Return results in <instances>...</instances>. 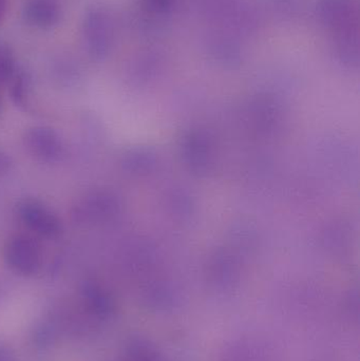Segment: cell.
Instances as JSON below:
<instances>
[{
  "instance_id": "1",
  "label": "cell",
  "mask_w": 360,
  "mask_h": 361,
  "mask_svg": "<svg viewBox=\"0 0 360 361\" xmlns=\"http://www.w3.org/2000/svg\"><path fill=\"white\" fill-rule=\"evenodd\" d=\"M4 252L6 264L18 275H35L42 267V247L30 235H13L6 242Z\"/></svg>"
},
{
  "instance_id": "2",
  "label": "cell",
  "mask_w": 360,
  "mask_h": 361,
  "mask_svg": "<svg viewBox=\"0 0 360 361\" xmlns=\"http://www.w3.org/2000/svg\"><path fill=\"white\" fill-rule=\"evenodd\" d=\"M17 212L23 224L40 237L57 239L63 233L61 219L37 200L25 199L19 202Z\"/></svg>"
},
{
  "instance_id": "3",
  "label": "cell",
  "mask_w": 360,
  "mask_h": 361,
  "mask_svg": "<svg viewBox=\"0 0 360 361\" xmlns=\"http://www.w3.org/2000/svg\"><path fill=\"white\" fill-rule=\"evenodd\" d=\"M23 145L40 162H58L65 152L63 139L51 127L36 126L27 129L23 135Z\"/></svg>"
},
{
  "instance_id": "4",
  "label": "cell",
  "mask_w": 360,
  "mask_h": 361,
  "mask_svg": "<svg viewBox=\"0 0 360 361\" xmlns=\"http://www.w3.org/2000/svg\"><path fill=\"white\" fill-rule=\"evenodd\" d=\"M113 195L94 190L80 197L72 209V218L78 224H97L108 220L116 212Z\"/></svg>"
},
{
  "instance_id": "5",
  "label": "cell",
  "mask_w": 360,
  "mask_h": 361,
  "mask_svg": "<svg viewBox=\"0 0 360 361\" xmlns=\"http://www.w3.org/2000/svg\"><path fill=\"white\" fill-rule=\"evenodd\" d=\"M80 296L86 309L92 315L106 318L111 315L114 303L109 293L95 281H85L80 288Z\"/></svg>"
},
{
  "instance_id": "6",
  "label": "cell",
  "mask_w": 360,
  "mask_h": 361,
  "mask_svg": "<svg viewBox=\"0 0 360 361\" xmlns=\"http://www.w3.org/2000/svg\"><path fill=\"white\" fill-rule=\"evenodd\" d=\"M12 87H11V97L15 105L19 108H27L29 105L30 78L27 74L20 73L13 76Z\"/></svg>"
},
{
  "instance_id": "7",
  "label": "cell",
  "mask_w": 360,
  "mask_h": 361,
  "mask_svg": "<svg viewBox=\"0 0 360 361\" xmlns=\"http://www.w3.org/2000/svg\"><path fill=\"white\" fill-rule=\"evenodd\" d=\"M53 332L50 330L49 326L42 324V326L35 331V335H34V341L38 347L46 348L49 347L51 343H53Z\"/></svg>"
},
{
  "instance_id": "8",
  "label": "cell",
  "mask_w": 360,
  "mask_h": 361,
  "mask_svg": "<svg viewBox=\"0 0 360 361\" xmlns=\"http://www.w3.org/2000/svg\"><path fill=\"white\" fill-rule=\"evenodd\" d=\"M13 167V161L6 152L0 150V178L8 175Z\"/></svg>"
},
{
  "instance_id": "9",
  "label": "cell",
  "mask_w": 360,
  "mask_h": 361,
  "mask_svg": "<svg viewBox=\"0 0 360 361\" xmlns=\"http://www.w3.org/2000/svg\"><path fill=\"white\" fill-rule=\"evenodd\" d=\"M0 361H17L13 350L1 341H0Z\"/></svg>"
}]
</instances>
